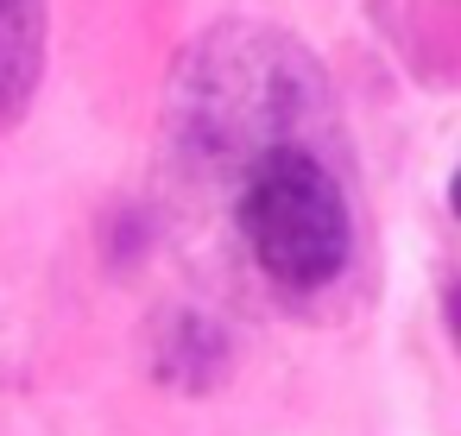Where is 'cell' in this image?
Masks as SVG:
<instances>
[{
	"mask_svg": "<svg viewBox=\"0 0 461 436\" xmlns=\"http://www.w3.org/2000/svg\"><path fill=\"white\" fill-rule=\"evenodd\" d=\"M234 222L253 266L285 291H316L341 278L354 253V209L341 177L310 146H291V140L253 152Z\"/></svg>",
	"mask_w": 461,
	"mask_h": 436,
	"instance_id": "6da1fadb",
	"label": "cell"
},
{
	"mask_svg": "<svg viewBox=\"0 0 461 436\" xmlns=\"http://www.w3.org/2000/svg\"><path fill=\"white\" fill-rule=\"evenodd\" d=\"M448 209H455V222H461V171L448 177Z\"/></svg>",
	"mask_w": 461,
	"mask_h": 436,
	"instance_id": "7a4b0ae2",
	"label": "cell"
}]
</instances>
